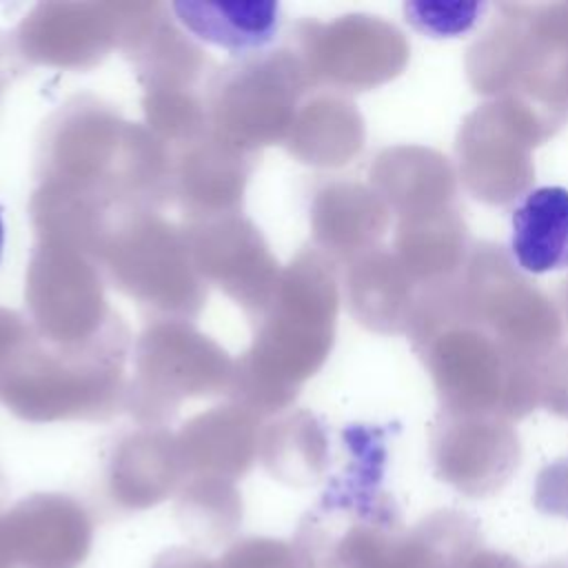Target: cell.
<instances>
[{"instance_id": "cell-1", "label": "cell", "mask_w": 568, "mask_h": 568, "mask_svg": "<svg viewBox=\"0 0 568 568\" xmlns=\"http://www.w3.org/2000/svg\"><path fill=\"white\" fill-rule=\"evenodd\" d=\"M510 253L532 275L568 268V189L537 186L510 211Z\"/></svg>"}, {"instance_id": "cell-2", "label": "cell", "mask_w": 568, "mask_h": 568, "mask_svg": "<svg viewBox=\"0 0 568 568\" xmlns=\"http://www.w3.org/2000/svg\"><path fill=\"white\" fill-rule=\"evenodd\" d=\"M18 568H78L91 548V528L82 515H20L4 526Z\"/></svg>"}, {"instance_id": "cell-3", "label": "cell", "mask_w": 568, "mask_h": 568, "mask_svg": "<svg viewBox=\"0 0 568 568\" xmlns=\"http://www.w3.org/2000/svg\"><path fill=\"white\" fill-rule=\"evenodd\" d=\"M200 11H204V16H191L186 13V22L197 29L200 33H204L206 38H213L222 44H231L233 31L235 36H240L242 44H260L264 40L271 38L273 24H275V4H253L251 11L237 20V16H213L204 4H195Z\"/></svg>"}, {"instance_id": "cell-4", "label": "cell", "mask_w": 568, "mask_h": 568, "mask_svg": "<svg viewBox=\"0 0 568 568\" xmlns=\"http://www.w3.org/2000/svg\"><path fill=\"white\" fill-rule=\"evenodd\" d=\"M220 568H308L300 552L277 539H244L231 546Z\"/></svg>"}, {"instance_id": "cell-5", "label": "cell", "mask_w": 568, "mask_h": 568, "mask_svg": "<svg viewBox=\"0 0 568 568\" xmlns=\"http://www.w3.org/2000/svg\"><path fill=\"white\" fill-rule=\"evenodd\" d=\"M151 568H220V564L191 548H171L164 550Z\"/></svg>"}, {"instance_id": "cell-6", "label": "cell", "mask_w": 568, "mask_h": 568, "mask_svg": "<svg viewBox=\"0 0 568 568\" xmlns=\"http://www.w3.org/2000/svg\"><path fill=\"white\" fill-rule=\"evenodd\" d=\"M408 9H413V11H419L415 18H410L413 22H417V27H422V29H433V31H439L442 29V20L437 18V16H430L422 4H417V7H408ZM477 11H479V4H466L459 13H455L453 18H446V20H450L457 29H466L473 20H475V16H477ZM442 33V31H439ZM444 33H446V27H444Z\"/></svg>"}, {"instance_id": "cell-7", "label": "cell", "mask_w": 568, "mask_h": 568, "mask_svg": "<svg viewBox=\"0 0 568 568\" xmlns=\"http://www.w3.org/2000/svg\"><path fill=\"white\" fill-rule=\"evenodd\" d=\"M0 568H18L4 528H0Z\"/></svg>"}, {"instance_id": "cell-8", "label": "cell", "mask_w": 568, "mask_h": 568, "mask_svg": "<svg viewBox=\"0 0 568 568\" xmlns=\"http://www.w3.org/2000/svg\"><path fill=\"white\" fill-rule=\"evenodd\" d=\"M2 240H4V231H2V217H0V253H2Z\"/></svg>"}]
</instances>
